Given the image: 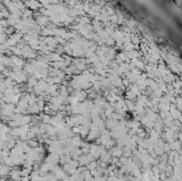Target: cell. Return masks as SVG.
<instances>
[{
	"label": "cell",
	"instance_id": "12",
	"mask_svg": "<svg viewBox=\"0 0 182 181\" xmlns=\"http://www.w3.org/2000/svg\"><path fill=\"white\" fill-rule=\"evenodd\" d=\"M32 170H29V168H20V177H26V176H30Z\"/></svg>",
	"mask_w": 182,
	"mask_h": 181
},
{
	"label": "cell",
	"instance_id": "14",
	"mask_svg": "<svg viewBox=\"0 0 182 181\" xmlns=\"http://www.w3.org/2000/svg\"><path fill=\"white\" fill-rule=\"evenodd\" d=\"M59 2V0H50V3H58Z\"/></svg>",
	"mask_w": 182,
	"mask_h": 181
},
{
	"label": "cell",
	"instance_id": "9",
	"mask_svg": "<svg viewBox=\"0 0 182 181\" xmlns=\"http://www.w3.org/2000/svg\"><path fill=\"white\" fill-rule=\"evenodd\" d=\"M82 176H83V181H95L94 177L91 175L89 170H86L84 173H82Z\"/></svg>",
	"mask_w": 182,
	"mask_h": 181
},
{
	"label": "cell",
	"instance_id": "1",
	"mask_svg": "<svg viewBox=\"0 0 182 181\" xmlns=\"http://www.w3.org/2000/svg\"><path fill=\"white\" fill-rule=\"evenodd\" d=\"M59 160H60V156L56 152H49L48 156H46L44 159V162L48 163L52 166L58 165L59 164Z\"/></svg>",
	"mask_w": 182,
	"mask_h": 181
},
{
	"label": "cell",
	"instance_id": "10",
	"mask_svg": "<svg viewBox=\"0 0 182 181\" xmlns=\"http://www.w3.org/2000/svg\"><path fill=\"white\" fill-rule=\"evenodd\" d=\"M97 168V161L96 160H94V161H92V162H89L88 165H86V170H96Z\"/></svg>",
	"mask_w": 182,
	"mask_h": 181
},
{
	"label": "cell",
	"instance_id": "2",
	"mask_svg": "<svg viewBox=\"0 0 182 181\" xmlns=\"http://www.w3.org/2000/svg\"><path fill=\"white\" fill-rule=\"evenodd\" d=\"M25 6H26V8H29L31 11H37L42 7L39 1H37V0H26Z\"/></svg>",
	"mask_w": 182,
	"mask_h": 181
},
{
	"label": "cell",
	"instance_id": "5",
	"mask_svg": "<svg viewBox=\"0 0 182 181\" xmlns=\"http://www.w3.org/2000/svg\"><path fill=\"white\" fill-rule=\"evenodd\" d=\"M10 172H11V167H9V166L4 165V164L0 165V177L7 178L9 177Z\"/></svg>",
	"mask_w": 182,
	"mask_h": 181
},
{
	"label": "cell",
	"instance_id": "6",
	"mask_svg": "<svg viewBox=\"0 0 182 181\" xmlns=\"http://www.w3.org/2000/svg\"><path fill=\"white\" fill-rule=\"evenodd\" d=\"M44 174L41 173L39 170H32L31 174H30V181H39V179L42 178Z\"/></svg>",
	"mask_w": 182,
	"mask_h": 181
},
{
	"label": "cell",
	"instance_id": "7",
	"mask_svg": "<svg viewBox=\"0 0 182 181\" xmlns=\"http://www.w3.org/2000/svg\"><path fill=\"white\" fill-rule=\"evenodd\" d=\"M80 127V131H79V135L81 136L82 138H85L86 136H88V134H89V127H86V126H82V125H80L79 126Z\"/></svg>",
	"mask_w": 182,
	"mask_h": 181
},
{
	"label": "cell",
	"instance_id": "4",
	"mask_svg": "<svg viewBox=\"0 0 182 181\" xmlns=\"http://www.w3.org/2000/svg\"><path fill=\"white\" fill-rule=\"evenodd\" d=\"M27 112H28L30 115H37L39 112H41V110H39V106H37L36 101L33 103H30L28 106V109H27Z\"/></svg>",
	"mask_w": 182,
	"mask_h": 181
},
{
	"label": "cell",
	"instance_id": "11",
	"mask_svg": "<svg viewBox=\"0 0 182 181\" xmlns=\"http://www.w3.org/2000/svg\"><path fill=\"white\" fill-rule=\"evenodd\" d=\"M50 116L49 114H42L41 115V123L42 124H48L49 120H50Z\"/></svg>",
	"mask_w": 182,
	"mask_h": 181
},
{
	"label": "cell",
	"instance_id": "8",
	"mask_svg": "<svg viewBox=\"0 0 182 181\" xmlns=\"http://www.w3.org/2000/svg\"><path fill=\"white\" fill-rule=\"evenodd\" d=\"M136 97H138V96H136L131 90H129V88H128V90L126 91V99H127V100L133 101V100H135Z\"/></svg>",
	"mask_w": 182,
	"mask_h": 181
},
{
	"label": "cell",
	"instance_id": "13",
	"mask_svg": "<svg viewBox=\"0 0 182 181\" xmlns=\"http://www.w3.org/2000/svg\"><path fill=\"white\" fill-rule=\"evenodd\" d=\"M115 145H116V141H115V140H113V138H111V140H110L109 142L103 146V147L106 148V149H111V148H112V147H114Z\"/></svg>",
	"mask_w": 182,
	"mask_h": 181
},
{
	"label": "cell",
	"instance_id": "3",
	"mask_svg": "<svg viewBox=\"0 0 182 181\" xmlns=\"http://www.w3.org/2000/svg\"><path fill=\"white\" fill-rule=\"evenodd\" d=\"M98 159L100 161H102V162H106V163H108V164H110V163H111L112 156H111V153L109 152V150L103 149L100 152V155H99V158Z\"/></svg>",
	"mask_w": 182,
	"mask_h": 181
},
{
	"label": "cell",
	"instance_id": "15",
	"mask_svg": "<svg viewBox=\"0 0 182 181\" xmlns=\"http://www.w3.org/2000/svg\"><path fill=\"white\" fill-rule=\"evenodd\" d=\"M3 124H4V123H2V121L0 120V129H1V127H2V126H3Z\"/></svg>",
	"mask_w": 182,
	"mask_h": 181
}]
</instances>
